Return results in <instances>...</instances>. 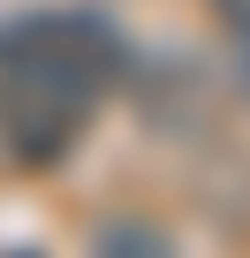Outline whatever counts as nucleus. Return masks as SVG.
Wrapping results in <instances>:
<instances>
[{
	"label": "nucleus",
	"mask_w": 250,
	"mask_h": 258,
	"mask_svg": "<svg viewBox=\"0 0 250 258\" xmlns=\"http://www.w3.org/2000/svg\"><path fill=\"white\" fill-rule=\"evenodd\" d=\"M129 69L121 31L91 8H38L0 23V152L23 175L61 167Z\"/></svg>",
	"instance_id": "nucleus-1"
},
{
	"label": "nucleus",
	"mask_w": 250,
	"mask_h": 258,
	"mask_svg": "<svg viewBox=\"0 0 250 258\" xmlns=\"http://www.w3.org/2000/svg\"><path fill=\"white\" fill-rule=\"evenodd\" d=\"M91 258H182V243L152 213H106L91 228Z\"/></svg>",
	"instance_id": "nucleus-2"
},
{
	"label": "nucleus",
	"mask_w": 250,
	"mask_h": 258,
	"mask_svg": "<svg viewBox=\"0 0 250 258\" xmlns=\"http://www.w3.org/2000/svg\"><path fill=\"white\" fill-rule=\"evenodd\" d=\"M205 8L227 23V38H250V0H205Z\"/></svg>",
	"instance_id": "nucleus-3"
},
{
	"label": "nucleus",
	"mask_w": 250,
	"mask_h": 258,
	"mask_svg": "<svg viewBox=\"0 0 250 258\" xmlns=\"http://www.w3.org/2000/svg\"><path fill=\"white\" fill-rule=\"evenodd\" d=\"M235 61H242V91H250V38H235Z\"/></svg>",
	"instance_id": "nucleus-4"
},
{
	"label": "nucleus",
	"mask_w": 250,
	"mask_h": 258,
	"mask_svg": "<svg viewBox=\"0 0 250 258\" xmlns=\"http://www.w3.org/2000/svg\"><path fill=\"white\" fill-rule=\"evenodd\" d=\"M8 258H38V250H8Z\"/></svg>",
	"instance_id": "nucleus-5"
}]
</instances>
